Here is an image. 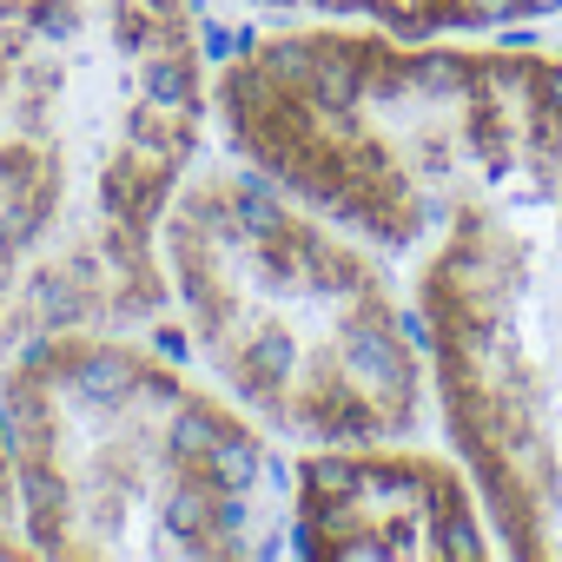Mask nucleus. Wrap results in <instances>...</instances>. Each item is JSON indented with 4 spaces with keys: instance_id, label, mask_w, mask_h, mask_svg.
I'll list each match as a JSON object with an SVG mask.
<instances>
[{
    "instance_id": "3",
    "label": "nucleus",
    "mask_w": 562,
    "mask_h": 562,
    "mask_svg": "<svg viewBox=\"0 0 562 562\" xmlns=\"http://www.w3.org/2000/svg\"><path fill=\"white\" fill-rule=\"evenodd\" d=\"M166 299L205 378L305 450L411 437L430 358L384 251L245 166H192L159 225Z\"/></svg>"
},
{
    "instance_id": "5",
    "label": "nucleus",
    "mask_w": 562,
    "mask_h": 562,
    "mask_svg": "<svg viewBox=\"0 0 562 562\" xmlns=\"http://www.w3.org/2000/svg\"><path fill=\"white\" fill-rule=\"evenodd\" d=\"M292 549L312 562H476L496 555L490 509L457 457L384 443H325L292 463Z\"/></svg>"
},
{
    "instance_id": "1",
    "label": "nucleus",
    "mask_w": 562,
    "mask_h": 562,
    "mask_svg": "<svg viewBox=\"0 0 562 562\" xmlns=\"http://www.w3.org/2000/svg\"><path fill=\"white\" fill-rule=\"evenodd\" d=\"M238 159L404 265L496 549L562 555V54L299 21L212 74Z\"/></svg>"
},
{
    "instance_id": "6",
    "label": "nucleus",
    "mask_w": 562,
    "mask_h": 562,
    "mask_svg": "<svg viewBox=\"0 0 562 562\" xmlns=\"http://www.w3.org/2000/svg\"><path fill=\"white\" fill-rule=\"evenodd\" d=\"M245 8L299 21H358L404 41H443V34H503L516 21H542L562 0H245Z\"/></svg>"
},
{
    "instance_id": "4",
    "label": "nucleus",
    "mask_w": 562,
    "mask_h": 562,
    "mask_svg": "<svg viewBox=\"0 0 562 562\" xmlns=\"http://www.w3.org/2000/svg\"><path fill=\"white\" fill-rule=\"evenodd\" d=\"M0 437L34 555L238 562L278 536L265 430L126 325L27 338L0 371Z\"/></svg>"
},
{
    "instance_id": "2",
    "label": "nucleus",
    "mask_w": 562,
    "mask_h": 562,
    "mask_svg": "<svg viewBox=\"0 0 562 562\" xmlns=\"http://www.w3.org/2000/svg\"><path fill=\"white\" fill-rule=\"evenodd\" d=\"M205 113L192 0H0V364L166 312L159 225Z\"/></svg>"
},
{
    "instance_id": "8",
    "label": "nucleus",
    "mask_w": 562,
    "mask_h": 562,
    "mask_svg": "<svg viewBox=\"0 0 562 562\" xmlns=\"http://www.w3.org/2000/svg\"><path fill=\"white\" fill-rule=\"evenodd\" d=\"M0 555H34V549H27V536H21V542H14V536H8V529H0Z\"/></svg>"
},
{
    "instance_id": "7",
    "label": "nucleus",
    "mask_w": 562,
    "mask_h": 562,
    "mask_svg": "<svg viewBox=\"0 0 562 562\" xmlns=\"http://www.w3.org/2000/svg\"><path fill=\"white\" fill-rule=\"evenodd\" d=\"M0 529H14V463H8V437H0Z\"/></svg>"
}]
</instances>
